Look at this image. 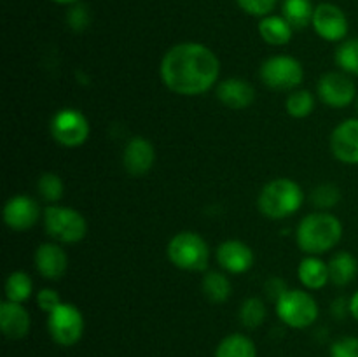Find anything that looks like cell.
Masks as SVG:
<instances>
[{
  "mask_svg": "<svg viewBox=\"0 0 358 357\" xmlns=\"http://www.w3.org/2000/svg\"><path fill=\"white\" fill-rule=\"evenodd\" d=\"M220 62L215 52L198 42H182L164 52L159 76L164 86L182 97H198L217 83Z\"/></svg>",
  "mask_w": 358,
  "mask_h": 357,
  "instance_id": "obj_1",
  "label": "cell"
},
{
  "mask_svg": "<svg viewBox=\"0 0 358 357\" xmlns=\"http://www.w3.org/2000/svg\"><path fill=\"white\" fill-rule=\"evenodd\" d=\"M343 237V224L329 212H315L304 217L296 231L297 245L308 255H320L332 251Z\"/></svg>",
  "mask_w": 358,
  "mask_h": 357,
  "instance_id": "obj_2",
  "label": "cell"
},
{
  "mask_svg": "<svg viewBox=\"0 0 358 357\" xmlns=\"http://www.w3.org/2000/svg\"><path fill=\"white\" fill-rule=\"evenodd\" d=\"M304 192L292 178H273L262 188L257 198L261 214L268 219L282 220L294 216L303 206Z\"/></svg>",
  "mask_w": 358,
  "mask_h": 357,
  "instance_id": "obj_3",
  "label": "cell"
},
{
  "mask_svg": "<svg viewBox=\"0 0 358 357\" xmlns=\"http://www.w3.org/2000/svg\"><path fill=\"white\" fill-rule=\"evenodd\" d=\"M168 259L184 272H205L208 268L210 248L201 234L180 231L168 241Z\"/></svg>",
  "mask_w": 358,
  "mask_h": 357,
  "instance_id": "obj_4",
  "label": "cell"
},
{
  "mask_svg": "<svg viewBox=\"0 0 358 357\" xmlns=\"http://www.w3.org/2000/svg\"><path fill=\"white\" fill-rule=\"evenodd\" d=\"M44 227L45 233L59 244H77L87 233V223L83 214L59 205H51L44 210Z\"/></svg>",
  "mask_w": 358,
  "mask_h": 357,
  "instance_id": "obj_5",
  "label": "cell"
},
{
  "mask_svg": "<svg viewBox=\"0 0 358 357\" xmlns=\"http://www.w3.org/2000/svg\"><path fill=\"white\" fill-rule=\"evenodd\" d=\"M276 315L283 324L304 329L318 318V304L306 290L289 289L276 300Z\"/></svg>",
  "mask_w": 358,
  "mask_h": 357,
  "instance_id": "obj_6",
  "label": "cell"
},
{
  "mask_svg": "<svg viewBox=\"0 0 358 357\" xmlns=\"http://www.w3.org/2000/svg\"><path fill=\"white\" fill-rule=\"evenodd\" d=\"M259 74H261V79L266 86L280 91L294 90L304 79V69L299 59L287 55L271 56V58L266 59L261 65Z\"/></svg>",
  "mask_w": 358,
  "mask_h": 357,
  "instance_id": "obj_7",
  "label": "cell"
},
{
  "mask_svg": "<svg viewBox=\"0 0 358 357\" xmlns=\"http://www.w3.org/2000/svg\"><path fill=\"white\" fill-rule=\"evenodd\" d=\"M48 329L58 345L72 346L83 338L84 317L76 304L62 303L49 314Z\"/></svg>",
  "mask_w": 358,
  "mask_h": 357,
  "instance_id": "obj_8",
  "label": "cell"
},
{
  "mask_svg": "<svg viewBox=\"0 0 358 357\" xmlns=\"http://www.w3.org/2000/svg\"><path fill=\"white\" fill-rule=\"evenodd\" d=\"M51 135L59 146L79 147L90 136V122L76 108H62L51 119Z\"/></svg>",
  "mask_w": 358,
  "mask_h": 357,
  "instance_id": "obj_9",
  "label": "cell"
},
{
  "mask_svg": "<svg viewBox=\"0 0 358 357\" xmlns=\"http://www.w3.org/2000/svg\"><path fill=\"white\" fill-rule=\"evenodd\" d=\"M318 97L325 105L345 108L355 100L357 86L345 72H327L318 80Z\"/></svg>",
  "mask_w": 358,
  "mask_h": 357,
  "instance_id": "obj_10",
  "label": "cell"
},
{
  "mask_svg": "<svg viewBox=\"0 0 358 357\" xmlns=\"http://www.w3.org/2000/svg\"><path fill=\"white\" fill-rule=\"evenodd\" d=\"M315 31L320 35L324 41L339 42L348 35V18L334 4H320L315 7L313 13Z\"/></svg>",
  "mask_w": 358,
  "mask_h": 357,
  "instance_id": "obj_11",
  "label": "cell"
},
{
  "mask_svg": "<svg viewBox=\"0 0 358 357\" xmlns=\"http://www.w3.org/2000/svg\"><path fill=\"white\" fill-rule=\"evenodd\" d=\"M41 206L27 195H16L3 205V223L14 231H27L37 224Z\"/></svg>",
  "mask_w": 358,
  "mask_h": 357,
  "instance_id": "obj_12",
  "label": "cell"
},
{
  "mask_svg": "<svg viewBox=\"0 0 358 357\" xmlns=\"http://www.w3.org/2000/svg\"><path fill=\"white\" fill-rule=\"evenodd\" d=\"M331 150L341 163L358 164V119L339 122L331 135Z\"/></svg>",
  "mask_w": 358,
  "mask_h": 357,
  "instance_id": "obj_13",
  "label": "cell"
},
{
  "mask_svg": "<svg viewBox=\"0 0 358 357\" xmlns=\"http://www.w3.org/2000/svg\"><path fill=\"white\" fill-rule=\"evenodd\" d=\"M156 161V149L143 136H133L122 153V164L131 175H145Z\"/></svg>",
  "mask_w": 358,
  "mask_h": 357,
  "instance_id": "obj_14",
  "label": "cell"
},
{
  "mask_svg": "<svg viewBox=\"0 0 358 357\" xmlns=\"http://www.w3.org/2000/svg\"><path fill=\"white\" fill-rule=\"evenodd\" d=\"M217 261L227 273L240 275L248 272L254 265V252L240 240H227L217 248Z\"/></svg>",
  "mask_w": 358,
  "mask_h": 357,
  "instance_id": "obj_15",
  "label": "cell"
},
{
  "mask_svg": "<svg viewBox=\"0 0 358 357\" xmlns=\"http://www.w3.org/2000/svg\"><path fill=\"white\" fill-rule=\"evenodd\" d=\"M35 268L44 279H62L69 268V255L58 244H42L35 252Z\"/></svg>",
  "mask_w": 358,
  "mask_h": 357,
  "instance_id": "obj_16",
  "label": "cell"
},
{
  "mask_svg": "<svg viewBox=\"0 0 358 357\" xmlns=\"http://www.w3.org/2000/svg\"><path fill=\"white\" fill-rule=\"evenodd\" d=\"M30 314L23 303L3 301L0 304V328L9 340H21L30 331Z\"/></svg>",
  "mask_w": 358,
  "mask_h": 357,
  "instance_id": "obj_17",
  "label": "cell"
},
{
  "mask_svg": "<svg viewBox=\"0 0 358 357\" xmlns=\"http://www.w3.org/2000/svg\"><path fill=\"white\" fill-rule=\"evenodd\" d=\"M217 98L226 107L241 111V108H247L248 105H252V102L255 100V90L248 80L229 77L217 86Z\"/></svg>",
  "mask_w": 358,
  "mask_h": 357,
  "instance_id": "obj_18",
  "label": "cell"
},
{
  "mask_svg": "<svg viewBox=\"0 0 358 357\" xmlns=\"http://www.w3.org/2000/svg\"><path fill=\"white\" fill-rule=\"evenodd\" d=\"M297 276H299L301 284L310 290H318L331 282L329 265L325 261H322L318 255H308V258H304L299 262V268H297Z\"/></svg>",
  "mask_w": 358,
  "mask_h": 357,
  "instance_id": "obj_19",
  "label": "cell"
},
{
  "mask_svg": "<svg viewBox=\"0 0 358 357\" xmlns=\"http://www.w3.org/2000/svg\"><path fill=\"white\" fill-rule=\"evenodd\" d=\"M262 41L271 46H285L292 41L294 27L283 16H264L259 21Z\"/></svg>",
  "mask_w": 358,
  "mask_h": 357,
  "instance_id": "obj_20",
  "label": "cell"
},
{
  "mask_svg": "<svg viewBox=\"0 0 358 357\" xmlns=\"http://www.w3.org/2000/svg\"><path fill=\"white\" fill-rule=\"evenodd\" d=\"M358 273V261L353 254L341 251L332 255L329 261V275L331 282L338 287H345L355 280Z\"/></svg>",
  "mask_w": 358,
  "mask_h": 357,
  "instance_id": "obj_21",
  "label": "cell"
},
{
  "mask_svg": "<svg viewBox=\"0 0 358 357\" xmlns=\"http://www.w3.org/2000/svg\"><path fill=\"white\" fill-rule=\"evenodd\" d=\"M215 357H257L254 342L245 335H229L219 343Z\"/></svg>",
  "mask_w": 358,
  "mask_h": 357,
  "instance_id": "obj_22",
  "label": "cell"
},
{
  "mask_svg": "<svg viewBox=\"0 0 358 357\" xmlns=\"http://www.w3.org/2000/svg\"><path fill=\"white\" fill-rule=\"evenodd\" d=\"M201 287L203 294H205L212 303H224V301L229 300L231 290H233L229 279L220 272L206 273V275L203 276Z\"/></svg>",
  "mask_w": 358,
  "mask_h": 357,
  "instance_id": "obj_23",
  "label": "cell"
},
{
  "mask_svg": "<svg viewBox=\"0 0 358 357\" xmlns=\"http://www.w3.org/2000/svg\"><path fill=\"white\" fill-rule=\"evenodd\" d=\"M313 6L311 0H285L282 6V16L294 28H304L313 21Z\"/></svg>",
  "mask_w": 358,
  "mask_h": 357,
  "instance_id": "obj_24",
  "label": "cell"
},
{
  "mask_svg": "<svg viewBox=\"0 0 358 357\" xmlns=\"http://www.w3.org/2000/svg\"><path fill=\"white\" fill-rule=\"evenodd\" d=\"M34 282L24 272H13L6 280V298L14 303H24L30 300Z\"/></svg>",
  "mask_w": 358,
  "mask_h": 357,
  "instance_id": "obj_25",
  "label": "cell"
},
{
  "mask_svg": "<svg viewBox=\"0 0 358 357\" xmlns=\"http://www.w3.org/2000/svg\"><path fill=\"white\" fill-rule=\"evenodd\" d=\"M266 314H268V310H266V304L261 298H248L240 308L241 324L248 329L259 328L264 322Z\"/></svg>",
  "mask_w": 358,
  "mask_h": 357,
  "instance_id": "obj_26",
  "label": "cell"
},
{
  "mask_svg": "<svg viewBox=\"0 0 358 357\" xmlns=\"http://www.w3.org/2000/svg\"><path fill=\"white\" fill-rule=\"evenodd\" d=\"M285 108L287 112H289V115H292V118L296 119L308 118L315 108L313 94L306 90L294 91V93L287 98Z\"/></svg>",
  "mask_w": 358,
  "mask_h": 357,
  "instance_id": "obj_27",
  "label": "cell"
},
{
  "mask_svg": "<svg viewBox=\"0 0 358 357\" xmlns=\"http://www.w3.org/2000/svg\"><path fill=\"white\" fill-rule=\"evenodd\" d=\"M336 63L346 74H353L358 77V38H350L339 46L336 51Z\"/></svg>",
  "mask_w": 358,
  "mask_h": 357,
  "instance_id": "obj_28",
  "label": "cell"
},
{
  "mask_svg": "<svg viewBox=\"0 0 358 357\" xmlns=\"http://www.w3.org/2000/svg\"><path fill=\"white\" fill-rule=\"evenodd\" d=\"M37 189L41 192V196L48 202L56 203L63 198V191H65V186L63 181L59 178V175L56 174H44L41 175L37 182Z\"/></svg>",
  "mask_w": 358,
  "mask_h": 357,
  "instance_id": "obj_29",
  "label": "cell"
},
{
  "mask_svg": "<svg viewBox=\"0 0 358 357\" xmlns=\"http://www.w3.org/2000/svg\"><path fill=\"white\" fill-rule=\"evenodd\" d=\"M341 200V191L339 188H336L334 184H322L311 191V203H313L317 209L329 210L332 206H336Z\"/></svg>",
  "mask_w": 358,
  "mask_h": 357,
  "instance_id": "obj_30",
  "label": "cell"
},
{
  "mask_svg": "<svg viewBox=\"0 0 358 357\" xmlns=\"http://www.w3.org/2000/svg\"><path fill=\"white\" fill-rule=\"evenodd\" d=\"M90 21H91V14L87 10L86 6L79 4V6H73L72 9L69 10L66 14V23L72 30L76 31H83L90 27Z\"/></svg>",
  "mask_w": 358,
  "mask_h": 357,
  "instance_id": "obj_31",
  "label": "cell"
},
{
  "mask_svg": "<svg viewBox=\"0 0 358 357\" xmlns=\"http://www.w3.org/2000/svg\"><path fill=\"white\" fill-rule=\"evenodd\" d=\"M238 6L252 16H268L278 0H236Z\"/></svg>",
  "mask_w": 358,
  "mask_h": 357,
  "instance_id": "obj_32",
  "label": "cell"
},
{
  "mask_svg": "<svg viewBox=\"0 0 358 357\" xmlns=\"http://www.w3.org/2000/svg\"><path fill=\"white\" fill-rule=\"evenodd\" d=\"M331 357H358V338L346 336L332 343Z\"/></svg>",
  "mask_w": 358,
  "mask_h": 357,
  "instance_id": "obj_33",
  "label": "cell"
},
{
  "mask_svg": "<svg viewBox=\"0 0 358 357\" xmlns=\"http://www.w3.org/2000/svg\"><path fill=\"white\" fill-rule=\"evenodd\" d=\"M63 301L59 300V294L56 293L55 289H49V287H45V289H41L37 293V304L41 310L48 312V314H51L52 310H56V308L62 304Z\"/></svg>",
  "mask_w": 358,
  "mask_h": 357,
  "instance_id": "obj_34",
  "label": "cell"
},
{
  "mask_svg": "<svg viewBox=\"0 0 358 357\" xmlns=\"http://www.w3.org/2000/svg\"><path fill=\"white\" fill-rule=\"evenodd\" d=\"M266 290H268L269 296L276 301L282 294H285L287 290H289V287L285 286V282H283L282 279H276L275 276V279H271L268 284H266Z\"/></svg>",
  "mask_w": 358,
  "mask_h": 357,
  "instance_id": "obj_35",
  "label": "cell"
},
{
  "mask_svg": "<svg viewBox=\"0 0 358 357\" xmlns=\"http://www.w3.org/2000/svg\"><path fill=\"white\" fill-rule=\"evenodd\" d=\"M332 314L338 318H343L346 314H350V301L345 298H338V300L332 303Z\"/></svg>",
  "mask_w": 358,
  "mask_h": 357,
  "instance_id": "obj_36",
  "label": "cell"
},
{
  "mask_svg": "<svg viewBox=\"0 0 358 357\" xmlns=\"http://www.w3.org/2000/svg\"><path fill=\"white\" fill-rule=\"evenodd\" d=\"M350 314H352L353 318L358 321V290L350 298Z\"/></svg>",
  "mask_w": 358,
  "mask_h": 357,
  "instance_id": "obj_37",
  "label": "cell"
},
{
  "mask_svg": "<svg viewBox=\"0 0 358 357\" xmlns=\"http://www.w3.org/2000/svg\"><path fill=\"white\" fill-rule=\"evenodd\" d=\"M52 2H56V4H73V2H77V0H52Z\"/></svg>",
  "mask_w": 358,
  "mask_h": 357,
  "instance_id": "obj_38",
  "label": "cell"
},
{
  "mask_svg": "<svg viewBox=\"0 0 358 357\" xmlns=\"http://www.w3.org/2000/svg\"><path fill=\"white\" fill-rule=\"evenodd\" d=\"M357 105H358V104H357Z\"/></svg>",
  "mask_w": 358,
  "mask_h": 357,
  "instance_id": "obj_39",
  "label": "cell"
}]
</instances>
